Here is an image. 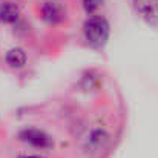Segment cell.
<instances>
[{
    "label": "cell",
    "mask_w": 158,
    "mask_h": 158,
    "mask_svg": "<svg viewBox=\"0 0 158 158\" xmlns=\"http://www.w3.org/2000/svg\"><path fill=\"white\" fill-rule=\"evenodd\" d=\"M83 37L92 49H103L110 37V25L103 15L94 14L83 23Z\"/></svg>",
    "instance_id": "6da1fadb"
},
{
    "label": "cell",
    "mask_w": 158,
    "mask_h": 158,
    "mask_svg": "<svg viewBox=\"0 0 158 158\" xmlns=\"http://www.w3.org/2000/svg\"><path fill=\"white\" fill-rule=\"evenodd\" d=\"M19 138L25 143H28L29 146L32 148H37V149H49L52 148V138L42 129H37V127H26L23 131H20L19 134Z\"/></svg>",
    "instance_id": "7a4b0ae2"
},
{
    "label": "cell",
    "mask_w": 158,
    "mask_h": 158,
    "mask_svg": "<svg viewBox=\"0 0 158 158\" xmlns=\"http://www.w3.org/2000/svg\"><path fill=\"white\" fill-rule=\"evenodd\" d=\"M132 6L144 23L158 26V0H132Z\"/></svg>",
    "instance_id": "3957f363"
},
{
    "label": "cell",
    "mask_w": 158,
    "mask_h": 158,
    "mask_svg": "<svg viewBox=\"0 0 158 158\" xmlns=\"http://www.w3.org/2000/svg\"><path fill=\"white\" fill-rule=\"evenodd\" d=\"M40 15L48 25H58L66 19V8L58 0H45L40 6Z\"/></svg>",
    "instance_id": "277c9868"
},
{
    "label": "cell",
    "mask_w": 158,
    "mask_h": 158,
    "mask_svg": "<svg viewBox=\"0 0 158 158\" xmlns=\"http://www.w3.org/2000/svg\"><path fill=\"white\" fill-rule=\"evenodd\" d=\"M5 61H6V64H8L9 68L20 69V68H23V66L26 64L28 55H26V52H25L23 48L15 46V48H11V49L6 52V55H5Z\"/></svg>",
    "instance_id": "5b68a950"
},
{
    "label": "cell",
    "mask_w": 158,
    "mask_h": 158,
    "mask_svg": "<svg viewBox=\"0 0 158 158\" xmlns=\"http://www.w3.org/2000/svg\"><path fill=\"white\" fill-rule=\"evenodd\" d=\"M20 19V8L12 2L0 3V22L3 23H17Z\"/></svg>",
    "instance_id": "8992f818"
},
{
    "label": "cell",
    "mask_w": 158,
    "mask_h": 158,
    "mask_svg": "<svg viewBox=\"0 0 158 158\" xmlns=\"http://www.w3.org/2000/svg\"><path fill=\"white\" fill-rule=\"evenodd\" d=\"M103 2H105V0H81V5H83V8H85V11H86L88 14L94 15V14L102 8Z\"/></svg>",
    "instance_id": "52a82bcc"
},
{
    "label": "cell",
    "mask_w": 158,
    "mask_h": 158,
    "mask_svg": "<svg viewBox=\"0 0 158 158\" xmlns=\"http://www.w3.org/2000/svg\"><path fill=\"white\" fill-rule=\"evenodd\" d=\"M106 140H107V135H106L105 131H94L91 134V137H89V143L92 146H95V148L103 146V143H105Z\"/></svg>",
    "instance_id": "ba28073f"
},
{
    "label": "cell",
    "mask_w": 158,
    "mask_h": 158,
    "mask_svg": "<svg viewBox=\"0 0 158 158\" xmlns=\"http://www.w3.org/2000/svg\"><path fill=\"white\" fill-rule=\"evenodd\" d=\"M19 158H45V157H40V155H22Z\"/></svg>",
    "instance_id": "9c48e42d"
}]
</instances>
